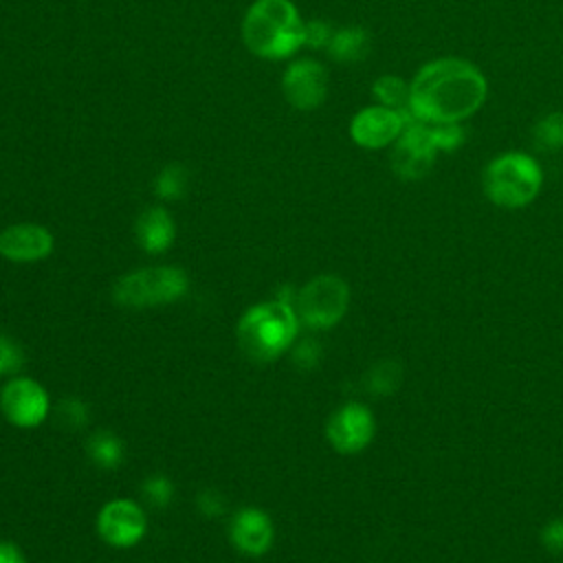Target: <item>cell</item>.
Returning a JSON list of instances; mask_svg holds the SVG:
<instances>
[{
	"mask_svg": "<svg viewBox=\"0 0 563 563\" xmlns=\"http://www.w3.org/2000/svg\"><path fill=\"white\" fill-rule=\"evenodd\" d=\"M488 97L484 73L460 57H440L418 68L409 81V114L424 123H462Z\"/></svg>",
	"mask_w": 563,
	"mask_h": 563,
	"instance_id": "1",
	"label": "cell"
},
{
	"mask_svg": "<svg viewBox=\"0 0 563 563\" xmlns=\"http://www.w3.org/2000/svg\"><path fill=\"white\" fill-rule=\"evenodd\" d=\"M301 321L295 303L271 297L251 303L235 321V341L253 363H273L290 352L299 339Z\"/></svg>",
	"mask_w": 563,
	"mask_h": 563,
	"instance_id": "2",
	"label": "cell"
},
{
	"mask_svg": "<svg viewBox=\"0 0 563 563\" xmlns=\"http://www.w3.org/2000/svg\"><path fill=\"white\" fill-rule=\"evenodd\" d=\"M306 22L290 0H255L242 22V37L260 57L284 59L303 46Z\"/></svg>",
	"mask_w": 563,
	"mask_h": 563,
	"instance_id": "3",
	"label": "cell"
},
{
	"mask_svg": "<svg viewBox=\"0 0 563 563\" xmlns=\"http://www.w3.org/2000/svg\"><path fill=\"white\" fill-rule=\"evenodd\" d=\"M189 275L176 264H150L123 273L112 286V301L123 310L163 308L189 292Z\"/></svg>",
	"mask_w": 563,
	"mask_h": 563,
	"instance_id": "4",
	"label": "cell"
},
{
	"mask_svg": "<svg viewBox=\"0 0 563 563\" xmlns=\"http://www.w3.org/2000/svg\"><path fill=\"white\" fill-rule=\"evenodd\" d=\"M486 198L501 209L528 207L543 187L541 165L526 152H504L482 174Z\"/></svg>",
	"mask_w": 563,
	"mask_h": 563,
	"instance_id": "5",
	"label": "cell"
},
{
	"mask_svg": "<svg viewBox=\"0 0 563 563\" xmlns=\"http://www.w3.org/2000/svg\"><path fill=\"white\" fill-rule=\"evenodd\" d=\"M350 308V286L334 273H319L297 288L295 310L301 325L312 332H325L341 323Z\"/></svg>",
	"mask_w": 563,
	"mask_h": 563,
	"instance_id": "6",
	"label": "cell"
},
{
	"mask_svg": "<svg viewBox=\"0 0 563 563\" xmlns=\"http://www.w3.org/2000/svg\"><path fill=\"white\" fill-rule=\"evenodd\" d=\"M0 413L15 429H37L53 416V400L37 378L15 374L0 387Z\"/></svg>",
	"mask_w": 563,
	"mask_h": 563,
	"instance_id": "7",
	"label": "cell"
},
{
	"mask_svg": "<svg viewBox=\"0 0 563 563\" xmlns=\"http://www.w3.org/2000/svg\"><path fill=\"white\" fill-rule=\"evenodd\" d=\"M97 537L114 550L136 548L150 532L147 510L132 497H112L95 515Z\"/></svg>",
	"mask_w": 563,
	"mask_h": 563,
	"instance_id": "8",
	"label": "cell"
},
{
	"mask_svg": "<svg viewBox=\"0 0 563 563\" xmlns=\"http://www.w3.org/2000/svg\"><path fill=\"white\" fill-rule=\"evenodd\" d=\"M438 156V147L431 139L429 125L418 119H409L402 134L391 145V169L402 180L424 178Z\"/></svg>",
	"mask_w": 563,
	"mask_h": 563,
	"instance_id": "9",
	"label": "cell"
},
{
	"mask_svg": "<svg viewBox=\"0 0 563 563\" xmlns=\"http://www.w3.org/2000/svg\"><path fill=\"white\" fill-rule=\"evenodd\" d=\"M376 420L367 405L350 400L336 407L325 422V440L341 455H356L369 446Z\"/></svg>",
	"mask_w": 563,
	"mask_h": 563,
	"instance_id": "10",
	"label": "cell"
},
{
	"mask_svg": "<svg viewBox=\"0 0 563 563\" xmlns=\"http://www.w3.org/2000/svg\"><path fill=\"white\" fill-rule=\"evenodd\" d=\"M227 537L235 552L249 559H260L268 554L275 543V521L260 506H242L231 515Z\"/></svg>",
	"mask_w": 563,
	"mask_h": 563,
	"instance_id": "11",
	"label": "cell"
},
{
	"mask_svg": "<svg viewBox=\"0 0 563 563\" xmlns=\"http://www.w3.org/2000/svg\"><path fill=\"white\" fill-rule=\"evenodd\" d=\"M409 119L407 112L387 106H367L352 117L350 136L365 150H383L396 143Z\"/></svg>",
	"mask_w": 563,
	"mask_h": 563,
	"instance_id": "12",
	"label": "cell"
},
{
	"mask_svg": "<svg viewBox=\"0 0 563 563\" xmlns=\"http://www.w3.org/2000/svg\"><path fill=\"white\" fill-rule=\"evenodd\" d=\"M55 235L37 222H15L0 229V257L13 264H35L51 257Z\"/></svg>",
	"mask_w": 563,
	"mask_h": 563,
	"instance_id": "13",
	"label": "cell"
},
{
	"mask_svg": "<svg viewBox=\"0 0 563 563\" xmlns=\"http://www.w3.org/2000/svg\"><path fill=\"white\" fill-rule=\"evenodd\" d=\"M284 97L299 110H314L328 95L325 68L314 59L292 62L282 79Z\"/></svg>",
	"mask_w": 563,
	"mask_h": 563,
	"instance_id": "14",
	"label": "cell"
},
{
	"mask_svg": "<svg viewBox=\"0 0 563 563\" xmlns=\"http://www.w3.org/2000/svg\"><path fill=\"white\" fill-rule=\"evenodd\" d=\"M134 235L147 255H163L176 240V224L165 207L145 209L134 224Z\"/></svg>",
	"mask_w": 563,
	"mask_h": 563,
	"instance_id": "15",
	"label": "cell"
},
{
	"mask_svg": "<svg viewBox=\"0 0 563 563\" xmlns=\"http://www.w3.org/2000/svg\"><path fill=\"white\" fill-rule=\"evenodd\" d=\"M86 457L99 471H117L125 462V442L112 429H95L86 438Z\"/></svg>",
	"mask_w": 563,
	"mask_h": 563,
	"instance_id": "16",
	"label": "cell"
},
{
	"mask_svg": "<svg viewBox=\"0 0 563 563\" xmlns=\"http://www.w3.org/2000/svg\"><path fill=\"white\" fill-rule=\"evenodd\" d=\"M369 33L361 26H345L332 33L328 42V53L336 62H361L369 53Z\"/></svg>",
	"mask_w": 563,
	"mask_h": 563,
	"instance_id": "17",
	"label": "cell"
},
{
	"mask_svg": "<svg viewBox=\"0 0 563 563\" xmlns=\"http://www.w3.org/2000/svg\"><path fill=\"white\" fill-rule=\"evenodd\" d=\"M372 92H374L378 106H387V108H394V110H400V112L409 114V81H405L402 77L380 75L374 81Z\"/></svg>",
	"mask_w": 563,
	"mask_h": 563,
	"instance_id": "18",
	"label": "cell"
},
{
	"mask_svg": "<svg viewBox=\"0 0 563 563\" xmlns=\"http://www.w3.org/2000/svg\"><path fill=\"white\" fill-rule=\"evenodd\" d=\"M532 141L541 152H556L563 147V112L552 110L543 114L532 128Z\"/></svg>",
	"mask_w": 563,
	"mask_h": 563,
	"instance_id": "19",
	"label": "cell"
},
{
	"mask_svg": "<svg viewBox=\"0 0 563 563\" xmlns=\"http://www.w3.org/2000/svg\"><path fill=\"white\" fill-rule=\"evenodd\" d=\"M53 416L62 429L75 433V431H84L88 427L90 407L86 400H81L77 396H66L53 407Z\"/></svg>",
	"mask_w": 563,
	"mask_h": 563,
	"instance_id": "20",
	"label": "cell"
},
{
	"mask_svg": "<svg viewBox=\"0 0 563 563\" xmlns=\"http://www.w3.org/2000/svg\"><path fill=\"white\" fill-rule=\"evenodd\" d=\"M141 497L150 508H167L176 497V484L165 473H152L141 482Z\"/></svg>",
	"mask_w": 563,
	"mask_h": 563,
	"instance_id": "21",
	"label": "cell"
},
{
	"mask_svg": "<svg viewBox=\"0 0 563 563\" xmlns=\"http://www.w3.org/2000/svg\"><path fill=\"white\" fill-rule=\"evenodd\" d=\"M185 189H187V174H185V169H183L180 165H176V163L163 167L161 174H158L156 180H154V191H156V196H158L161 200H167V202L183 198Z\"/></svg>",
	"mask_w": 563,
	"mask_h": 563,
	"instance_id": "22",
	"label": "cell"
},
{
	"mask_svg": "<svg viewBox=\"0 0 563 563\" xmlns=\"http://www.w3.org/2000/svg\"><path fill=\"white\" fill-rule=\"evenodd\" d=\"M367 389L376 396L391 394L400 383V365L394 361H380L376 363L367 374Z\"/></svg>",
	"mask_w": 563,
	"mask_h": 563,
	"instance_id": "23",
	"label": "cell"
},
{
	"mask_svg": "<svg viewBox=\"0 0 563 563\" xmlns=\"http://www.w3.org/2000/svg\"><path fill=\"white\" fill-rule=\"evenodd\" d=\"M288 354H290L295 367H299V369H314L321 363L323 347H321V343L314 336H299Z\"/></svg>",
	"mask_w": 563,
	"mask_h": 563,
	"instance_id": "24",
	"label": "cell"
},
{
	"mask_svg": "<svg viewBox=\"0 0 563 563\" xmlns=\"http://www.w3.org/2000/svg\"><path fill=\"white\" fill-rule=\"evenodd\" d=\"M22 365H24L22 345L13 336L0 332V378H11L20 374Z\"/></svg>",
	"mask_w": 563,
	"mask_h": 563,
	"instance_id": "25",
	"label": "cell"
},
{
	"mask_svg": "<svg viewBox=\"0 0 563 563\" xmlns=\"http://www.w3.org/2000/svg\"><path fill=\"white\" fill-rule=\"evenodd\" d=\"M438 152H453L464 143L462 123H427Z\"/></svg>",
	"mask_w": 563,
	"mask_h": 563,
	"instance_id": "26",
	"label": "cell"
},
{
	"mask_svg": "<svg viewBox=\"0 0 563 563\" xmlns=\"http://www.w3.org/2000/svg\"><path fill=\"white\" fill-rule=\"evenodd\" d=\"M194 504H196L198 515L205 517V519H218V517H222L227 512V499H224V495L218 488H202V490H198Z\"/></svg>",
	"mask_w": 563,
	"mask_h": 563,
	"instance_id": "27",
	"label": "cell"
},
{
	"mask_svg": "<svg viewBox=\"0 0 563 563\" xmlns=\"http://www.w3.org/2000/svg\"><path fill=\"white\" fill-rule=\"evenodd\" d=\"M541 543L548 552L563 554V519L561 517H556L543 526Z\"/></svg>",
	"mask_w": 563,
	"mask_h": 563,
	"instance_id": "28",
	"label": "cell"
},
{
	"mask_svg": "<svg viewBox=\"0 0 563 563\" xmlns=\"http://www.w3.org/2000/svg\"><path fill=\"white\" fill-rule=\"evenodd\" d=\"M332 26L323 20H312L306 24V31H303V44L312 46V48H321V46H328L330 37H332Z\"/></svg>",
	"mask_w": 563,
	"mask_h": 563,
	"instance_id": "29",
	"label": "cell"
},
{
	"mask_svg": "<svg viewBox=\"0 0 563 563\" xmlns=\"http://www.w3.org/2000/svg\"><path fill=\"white\" fill-rule=\"evenodd\" d=\"M0 563H26V556L18 543L0 539Z\"/></svg>",
	"mask_w": 563,
	"mask_h": 563,
	"instance_id": "30",
	"label": "cell"
}]
</instances>
